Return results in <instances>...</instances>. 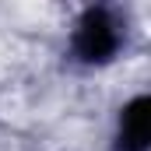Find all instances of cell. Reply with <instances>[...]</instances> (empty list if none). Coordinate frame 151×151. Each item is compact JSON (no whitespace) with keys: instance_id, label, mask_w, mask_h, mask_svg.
<instances>
[{"instance_id":"obj_1","label":"cell","mask_w":151,"mask_h":151,"mask_svg":"<svg viewBox=\"0 0 151 151\" xmlns=\"http://www.w3.org/2000/svg\"><path fill=\"white\" fill-rule=\"evenodd\" d=\"M74 46H77V53H81V60H88V63L109 60L116 53V28H113V21H109V14L106 11H88L81 18V25H77Z\"/></svg>"},{"instance_id":"obj_2","label":"cell","mask_w":151,"mask_h":151,"mask_svg":"<svg viewBox=\"0 0 151 151\" xmlns=\"http://www.w3.org/2000/svg\"><path fill=\"white\" fill-rule=\"evenodd\" d=\"M151 141V99H134L123 109V123H119V148L123 151H144Z\"/></svg>"}]
</instances>
